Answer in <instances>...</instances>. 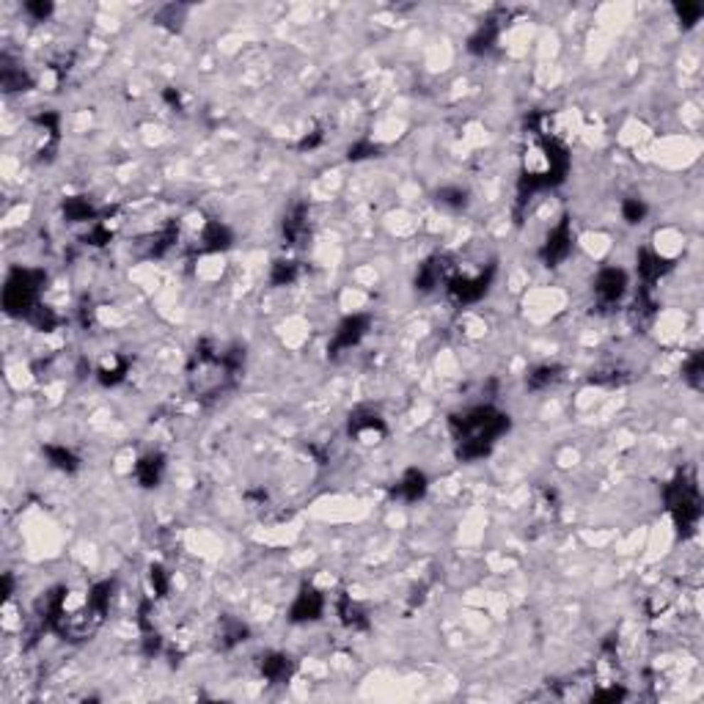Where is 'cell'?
Listing matches in <instances>:
<instances>
[{"label":"cell","instance_id":"cell-8","mask_svg":"<svg viewBox=\"0 0 704 704\" xmlns=\"http://www.w3.org/2000/svg\"><path fill=\"white\" fill-rule=\"evenodd\" d=\"M322 614V597L314 592V589H303L297 594V602L292 605V619L303 622V619H316Z\"/></svg>","mask_w":704,"mask_h":704},{"label":"cell","instance_id":"cell-9","mask_svg":"<svg viewBox=\"0 0 704 704\" xmlns=\"http://www.w3.org/2000/svg\"><path fill=\"white\" fill-rule=\"evenodd\" d=\"M160 474H163V457L149 454L138 462V479L144 487H154L160 481Z\"/></svg>","mask_w":704,"mask_h":704},{"label":"cell","instance_id":"cell-12","mask_svg":"<svg viewBox=\"0 0 704 704\" xmlns=\"http://www.w3.org/2000/svg\"><path fill=\"white\" fill-rule=\"evenodd\" d=\"M228 231L226 226H220V223H209L207 231H204V242H207V250H220L228 245Z\"/></svg>","mask_w":704,"mask_h":704},{"label":"cell","instance_id":"cell-7","mask_svg":"<svg viewBox=\"0 0 704 704\" xmlns=\"http://www.w3.org/2000/svg\"><path fill=\"white\" fill-rule=\"evenodd\" d=\"M366 325H369V319H366V316H350V319H344V322H341V328L336 331V338H333V352L347 350V347H352V344H358V341H361V336L366 333Z\"/></svg>","mask_w":704,"mask_h":704},{"label":"cell","instance_id":"cell-3","mask_svg":"<svg viewBox=\"0 0 704 704\" xmlns=\"http://www.w3.org/2000/svg\"><path fill=\"white\" fill-rule=\"evenodd\" d=\"M668 506H671V515L677 520L680 531H690L696 523H699V515H702V498H699V490L693 484V479H680L668 487Z\"/></svg>","mask_w":704,"mask_h":704},{"label":"cell","instance_id":"cell-19","mask_svg":"<svg viewBox=\"0 0 704 704\" xmlns=\"http://www.w3.org/2000/svg\"><path fill=\"white\" fill-rule=\"evenodd\" d=\"M151 586L157 589V594H166L168 580H166V575H163V570H160V567H151Z\"/></svg>","mask_w":704,"mask_h":704},{"label":"cell","instance_id":"cell-18","mask_svg":"<svg viewBox=\"0 0 704 704\" xmlns=\"http://www.w3.org/2000/svg\"><path fill=\"white\" fill-rule=\"evenodd\" d=\"M699 372H702V358H699V355H693V358H690V363H688V374H685V377H688L693 385H699Z\"/></svg>","mask_w":704,"mask_h":704},{"label":"cell","instance_id":"cell-4","mask_svg":"<svg viewBox=\"0 0 704 704\" xmlns=\"http://www.w3.org/2000/svg\"><path fill=\"white\" fill-rule=\"evenodd\" d=\"M570 248H572V231H570V223L564 220V223H559V226L548 234V242L542 248L545 265H559L561 259H567Z\"/></svg>","mask_w":704,"mask_h":704},{"label":"cell","instance_id":"cell-15","mask_svg":"<svg viewBox=\"0 0 704 704\" xmlns=\"http://www.w3.org/2000/svg\"><path fill=\"white\" fill-rule=\"evenodd\" d=\"M553 380H556V369L553 366H539L534 374H528V385L531 388H542V385H548Z\"/></svg>","mask_w":704,"mask_h":704},{"label":"cell","instance_id":"cell-13","mask_svg":"<svg viewBox=\"0 0 704 704\" xmlns=\"http://www.w3.org/2000/svg\"><path fill=\"white\" fill-rule=\"evenodd\" d=\"M639 270H641V275L646 281H655L658 275L666 272V262H663L661 256H655V253H641V265H639Z\"/></svg>","mask_w":704,"mask_h":704},{"label":"cell","instance_id":"cell-16","mask_svg":"<svg viewBox=\"0 0 704 704\" xmlns=\"http://www.w3.org/2000/svg\"><path fill=\"white\" fill-rule=\"evenodd\" d=\"M644 212H646V207H644L639 198H630V201H624V218H627L630 223H639V220L644 218Z\"/></svg>","mask_w":704,"mask_h":704},{"label":"cell","instance_id":"cell-11","mask_svg":"<svg viewBox=\"0 0 704 704\" xmlns=\"http://www.w3.org/2000/svg\"><path fill=\"white\" fill-rule=\"evenodd\" d=\"M424 490H427V479L421 471H407L405 479H402V484H399V493L407 498V501H415V498L424 496Z\"/></svg>","mask_w":704,"mask_h":704},{"label":"cell","instance_id":"cell-10","mask_svg":"<svg viewBox=\"0 0 704 704\" xmlns=\"http://www.w3.org/2000/svg\"><path fill=\"white\" fill-rule=\"evenodd\" d=\"M262 671L270 683H284L289 677V658L287 655H267L262 663Z\"/></svg>","mask_w":704,"mask_h":704},{"label":"cell","instance_id":"cell-1","mask_svg":"<svg viewBox=\"0 0 704 704\" xmlns=\"http://www.w3.org/2000/svg\"><path fill=\"white\" fill-rule=\"evenodd\" d=\"M452 430L459 443V454L476 459L487 454L498 437L509 430V418L493 407H474L465 415H457Z\"/></svg>","mask_w":704,"mask_h":704},{"label":"cell","instance_id":"cell-17","mask_svg":"<svg viewBox=\"0 0 704 704\" xmlns=\"http://www.w3.org/2000/svg\"><path fill=\"white\" fill-rule=\"evenodd\" d=\"M292 278H294V265H289V262H278V265H275L272 281H275V284H284V281H292Z\"/></svg>","mask_w":704,"mask_h":704},{"label":"cell","instance_id":"cell-20","mask_svg":"<svg viewBox=\"0 0 704 704\" xmlns=\"http://www.w3.org/2000/svg\"><path fill=\"white\" fill-rule=\"evenodd\" d=\"M50 9H53L50 3H36V6L31 3V6H28V11H33L36 17H47V14H50Z\"/></svg>","mask_w":704,"mask_h":704},{"label":"cell","instance_id":"cell-5","mask_svg":"<svg viewBox=\"0 0 704 704\" xmlns=\"http://www.w3.org/2000/svg\"><path fill=\"white\" fill-rule=\"evenodd\" d=\"M624 287H627V278L617 267L602 270L600 278H597V294H600V300H605V303H617L622 294H624Z\"/></svg>","mask_w":704,"mask_h":704},{"label":"cell","instance_id":"cell-14","mask_svg":"<svg viewBox=\"0 0 704 704\" xmlns=\"http://www.w3.org/2000/svg\"><path fill=\"white\" fill-rule=\"evenodd\" d=\"M44 452H47V457L53 459V465H58V468H63V471H75V468H78V459H75V454H72L69 449H61V446H47Z\"/></svg>","mask_w":704,"mask_h":704},{"label":"cell","instance_id":"cell-6","mask_svg":"<svg viewBox=\"0 0 704 704\" xmlns=\"http://www.w3.org/2000/svg\"><path fill=\"white\" fill-rule=\"evenodd\" d=\"M487 284H490V275H476V278H457L452 281V297L459 300V303H474L479 300L484 292H487Z\"/></svg>","mask_w":704,"mask_h":704},{"label":"cell","instance_id":"cell-2","mask_svg":"<svg viewBox=\"0 0 704 704\" xmlns=\"http://www.w3.org/2000/svg\"><path fill=\"white\" fill-rule=\"evenodd\" d=\"M42 272H31V270H17L6 289H3V303L11 314H31L36 309V294H39V284H42Z\"/></svg>","mask_w":704,"mask_h":704}]
</instances>
